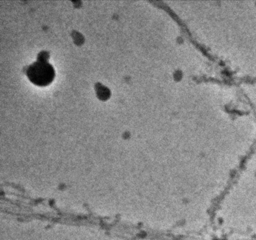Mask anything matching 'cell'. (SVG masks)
Instances as JSON below:
<instances>
[{"label": "cell", "instance_id": "obj_1", "mask_svg": "<svg viewBox=\"0 0 256 240\" xmlns=\"http://www.w3.org/2000/svg\"><path fill=\"white\" fill-rule=\"evenodd\" d=\"M26 75L32 83L39 86H46L52 81L56 72L47 59L39 58L38 61L29 65Z\"/></svg>", "mask_w": 256, "mask_h": 240}]
</instances>
